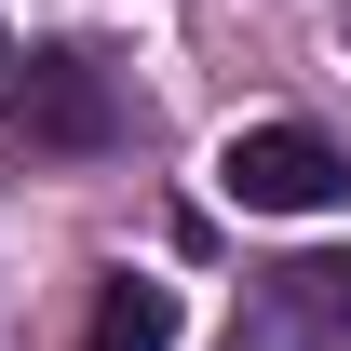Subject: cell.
<instances>
[{
    "instance_id": "1",
    "label": "cell",
    "mask_w": 351,
    "mask_h": 351,
    "mask_svg": "<svg viewBox=\"0 0 351 351\" xmlns=\"http://www.w3.org/2000/svg\"><path fill=\"white\" fill-rule=\"evenodd\" d=\"M108 122H122L108 68H95V54H41V68L14 82V108H0V149H14V162H68V149H108Z\"/></svg>"
},
{
    "instance_id": "2",
    "label": "cell",
    "mask_w": 351,
    "mask_h": 351,
    "mask_svg": "<svg viewBox=\"0 0 351 351\" xmlns=\"http://www.w3.org/2000/svg\"><path fill=\"white\" fill-rule=\"evenodd\" d=\"M217 189L243 203V217H324V203L351 189V162H338L311 122H257V135L217 149Z\"/></svg>"
},
{
    "instance_id": "3",
    "label": "cell",
    "mask_w": 351,
    "mask_h": 351,
    "mask_svg": "<svg viewBox=\"0 0 351 351\" xmlns=\"http://www.w3.org/2000/svg\"><path fill=\"white\" fill-rule=\"evenodd\" d=\"M270 311L298 351H351V257H284L270 270Z\"/></svg>"
},
{
    "instance_id": "4",
    "label": "cell",
    "mask_w": 351,
    "mask_h": 351,
    "mask_svg": "<svg viewBox=\"0 0 351 351\" xmlns=\"http://www.w3.org/2000/svg\"><path fill=\"white\" fill-rule=\"evenodd\" d=\"M82 351H176V284H149V270H108V284H95Z\"/></svg>"
},
{
    "instance_id": "5",
    "label": "cell",
    "mask_w": 351,
    "mask_h": 351,
    "mask_svg": "<svg viewBox=\"0 0 351 351\" xmlns=\"http://www.w3.org/2000/svg\"><path fill=\"white\" fill-rule=\"evenodd\" d=\"M0 68H14V41H0Z\"/></svg>"
}]
</instances>
